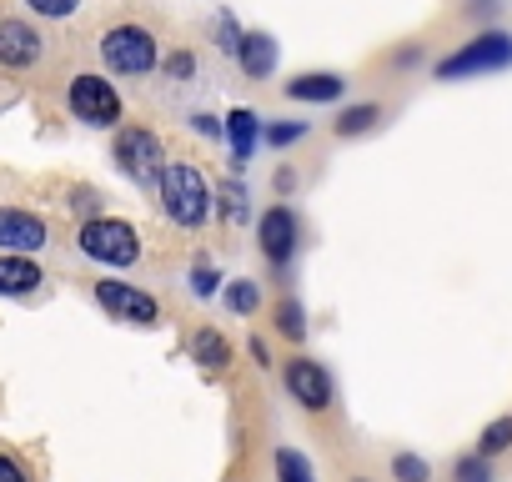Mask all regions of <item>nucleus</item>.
Listing matches in <instances>:
<instances>
[{
	"label": "nucleus",
	"instance_id": "nucleus-2",
	"mask_svg": "<svg viewBox=\"0 0 512 482\" xmlns=\"http://www.w3.org/2000/svg\"><path fill=\"white\" fill-rule=\"evenodd\" d=\"M96 56L106 66V76H121V81H136V76H151L161 71V36L141 21H116L96 36Z\"/></svg>",
	"mask_w": 512,
	"mask_h": 482
},
{
	"label": "nucleus",
	"instance_id": "nucleus-14",
	"mask_svg": "<svg viewBox=\"0 0 512 482\" xmlns=\"http://www.w3.org/2000/svg\"><path fill=\"white\" fill-rule=\"evenodd\" d=\"M221 141L231 146V166L241 171L256 156V146H262V116H256L251 106H231L221 116Z\"/></svg>",
	"mask_w": 512,
	"mask_h": 482
},
{
	"label": "nucleus",
	"instance_id": "nucleus-3",
	"mask_svg": "<svg viewBox=\"0 0 512 482\" xmlns=\"http://www.w3.org/2000/svg\"><path fill=\"white\" fill-rule=\"evenodd\" d=\"M502 71H512V31H502V26L472 31L462 46H452L432 66L437 81H482V76H502Z\"/></svg>",
	"mask_w": 512,
	"mask_h": 482
},
{
	"label": "nucleus",
	"instance_id": "nucleus-10",
	"mask_svg": "<svg viewBox=\"0 0 512 482\" xmlns=\"http://www.w3.org/2000/svg\"><path fill=\"white\" fill-rule=\"evenodd\" d=\"M46 61V36L36 21L26 16H0V71L6 76H26Z\"/></svg>",
	"mask_w": 512,
	"mask_h": 482
},
{
	"label": "nucleus",
	"instance_id": "nucleus-25",
	"mask_svg": "<svg viewBox=\"0 0 512 482\" xmlns=\"http://www.w3.org/2000/svg\"><path fill=\"white\" fill-rule=\"evenodd\" d=\"M392 482H432V462L422 452H392Z\"/></svg>",
	"mask_w": 512,
	"mask_h": 482
},
{
	"label": "nucleus",
	"instance_id": "nucleus-6",
	"mask_svg": "<svg viewBox=\"0 0 512 482\" xmlns=\"http://www.w3.org/2000/svg\"><path fill=\"white\" fill-rule=\"evenodd\" d=\"M111 161H116V171H121L131 186L156 191V181H161V171H166V146H161V136H156L151 126L121 121V126L111 131Z\"/></svg>",
	"mask_w": 512,
	"mask_h": 482
},
{
	"label": "nucleus",
	"instance_id": "nucleus-24",
	"mask_svg": "<svg viewBox=\"0 0 512 482\" xmlns=\"http://www.w3.org/2000/svg\"><path fill=\"white\" fill-rule=\"evenodd\" d=\"M216 216H226V221H246V216H251V206H246V186H241V181L216 186Z\"/></svg>",
	"mask_w": 512,
	"mask_h": 482
},
{
	"label": "nucleus",
	"instance_id": "nucleus-28",
	"mask_svg": "<svg viewBox=\"0 0 512 482\" xmlns=\"http://www.w3.org/2000/svg\"><path fill=\"white\" fill-rule=\"evenodd\" d=\"M221 282H226V277H221L211 262H196V267H191V292H196V297H221Z\"/></svg>",
	"mask_w": 512,
	"mask_h": 482
},
{
	"label": "nucleus",
	"instance_id": "nucleus-17",
	"mask_svg": "<svg viewBox=\"0 0 512 482\" xmlns=\"http://www.w3.org/2000/svg\"><path fill=\"white\" fill-rule=\"evenodd\" d=\"M191 362H201L206 372H221L231 362V342L216 332V327H196L191 332Z\"/></svg>",
	"mask_w": 512,
	"mask_h": 482
},
{
	"label": "nucleus",
	"instance_id": "nucleus-22",
	"mask_svg": "<svg viewBox=\"0 0 512 482\" xmlns=\"http://www.w3.org/2000/svg\"><path fill=\"white\" fill-rule=\"evenodd\" d=\"M272 467H277V482H317L312 457H307V452H297V447H277Z\"/></svg>",
	"mask_w": 512,
	"mask_h": 482
},
{
	"label": "nucleus",
	"instance_id": "nucleus-20",
	"mask_svg": "<svg viewBox=\"0 0 512 482\" xmlns=\"http://www.w3.org/2000/svg\"><path fill=\"white\" fill-rule=\"evenodd\" d=\"M221 302H226L236 317H256V312H262V287H256L251 277H231V282L221 287Z\"/></svg>",
	"mask_w": 512,
	"mask_h": 482
},
{
	"label": "nucleus",
	"instance_id": "nucleus-12",
	"mask_svg": "<svg viewBox=\"0 0 512 482\" xmlns=\"http://www.w3.org/2000/svg\"><path fill=\"white\" fill-rule=\"evenodd\" d=\"M347 76L342 71H297L282 81V96L297 106H342L347 101Z\"/></svg>",
	"mask_w": 512,
	"mask_h": 482
},
{
	"label": "nucleus",
	"instance_id": "nucleus-31",
	"mask_svg": "<svg viewBox=\"0 0 512 482\" xmlns=\"http://www.w3.org/2000/svg\"><path fill=\"white\" fill-rule=\"evenodd\" d=\"M462 16L467 21H497L502 16V0H462Z\"/></svg>",
	"mask_w": 512,
	"mask_h": 482
},
{
	"label": "nucleus",
	"instance_id": "nucleus-27",
	"mask_svg": "<svg viewBox=\"0 0 512 482\" xmlns=\"http://www.w3.org/2000/svg\"><path fill=\"white\" fill-rule=\"evenodd\" d=\"M452 482H492V462L482 452H467L452 462Z\"/></svg>",
	"mask_w": 512,
	"mask_h": 482
},
{
	"label": "nucleus",
	"instance_id": "nucleus-19",
	"mask_svg": "<svg viewBox=\"0 0 512 482\" xmlns=\"http://www.w3.org/2000/svg\"><path fill=\"white\" fill-rule=\"evenodd\" d=\"M272 327H277V337H287V342H307V307H302V297H282L277 307H272Z\"/></svg>",
	"mask_w": 512,
	"mask_h": 482
},
{
	"label": "nucleus",
	"instance_id": "nucleus-8",
	"mask_svg": "<svg viewBox=\"0 0 512 482\" xmlns=\"http://www.w3.org/2000/svg\"><path fill=\"white\" fill-rule=\"evenodd\" d=\"M91 297L96 307L111 317V322H126V327H161V302L136 287V282H121V277H101L91 282Z\"/></svg>",
	"mask_w": 512,
	"mask_h": 482
},
{
	"label": "nucleus",
	"instance_id": "nucleus-30",
	"mask_svg": "<svg viewBox=\"0 0 512 482\" xmlns=\"http://www.w3.org/2000/svg\"><path fill=\"white\" fill-rule=\"evenodd\" d=\"M71 211H81V221L101 216V191L96 186H71Z\"/></svg>",
	"mask_w": 512,
	"mask_h": 482
},
{
	"label": "nucleus",
	"instance_id": "nucleus-16",
	"mask_svg": "<svg viewBox=\"0 0 512 482\" xmlns=\"http://www.w3.org/2000/svg\"><path fill=\"white\" fill-rule=\"evenodd\" d=\"M382 121H387V106H382V101H352V106L337 111L332 136H337V141H362V136H372Z\"/></svg>",
	"mask_w": 512,
	"mask_h": 482
},
{
	"label": "nucleus",
	"instance_id": "nucleus-23",
	"mask_svg": "<svg viewBox=\"0 0 512 482\" xmlns=\"http://www.w3.org/2000/svg\"><path fill=\"white\" fill-rule=\"evenodd\" d=\"M211 36H216V51H221V56H236V46H241L246 26H241L231 11H216V16H211Z\"/></svg>",
	"mask_w": 512,
	"mask_h": 482
},
{
	"label": "nucleus",
	"instance_id": "nucleus-32",
	"mask_svg": "<svg viewBox=\"0 0 512 482\" xmlns=\"http://www.w3.org/2000/svg\"><path fill=\"white\" fill-rule=\"evenodd\" d=\"M0 482H31L26 462H21V457H11V452H0Z\"/></svg>",
	"mask_w": 512,
	"mask_h": 482
},
{
	"label": "nucleus",
	"instance_id": "nucleus-13",
	"mask_svg": "<svg viewBox=\"0 0 512 482\" xmlns=\"http://www.w3.org/2000/svg\"><path fill=\"white\" fill-rule=\"evenodd\" d=\"M231 61H236V71H241L246 81H272L277 66H282V46H277L272 31H246Z\"/></svg>",
	"mask_w": 512,
	"mask_h": 482
},
{
	"label": "nucleus",
	"instance_id": "nucleus-21",
	"mask_svg": "<svg viewBox=\"0 0 512 482\" xmlns=\"http://www.w3.org/2000/svg\"><path fill=\"white\" fill-rule=\"evenodd\" d=\"M472 452H482L487 462H492V457H502V452H512V412L492 417V422L477 432V447H472Z\"/></svg>",
	"mask_w": 512,
	"mask_h": 482
},
{
	"label": "nucleus",
	"instance_id": "nucleus-26",
	"mask_svg": "<svg viewBox=\"0 0 512 482\" xmlns=\"http://www.w3.org/2000/svg\"><path fill=\"white\" fill-rule=\"evenodd\" d=\"M21 6H26L36 21H71L86 0H21Z\"/></svg>",
	"mask_w": 512,
	"mask_h": 482
},
{
	"label": "nucleus",
	"instance_id": "nucleus-36",
	"mask_svg": "<svg viewBox=\"0 0 512 482\" xmlns=\"http://www.w3.org/2000/svg\"><path fill=\"white\" fill-rule=\"evenodd\" d=\"M292 191H297V171L282 166V171H277V196H292Z\"/></svg>",
	"mask_w": 512,
	"mask_h": 482
},
{
	"label": "nucleus",
	"instance_id": "nucleus-18",
	"mask_svg": "<svg viewBox=\"0 0 512 482\" xmlns=\"http://www.w3.org/2000/svg\"><path fill=\"white\" fill-rule=\"evenodd\" d=\"M307 136H312V121H302V116H272V121H262V146H272V151H292Z\"/></svg>",
	"mask_w": 512,
	"mask_h": 482
},
{
	"label": "nucleus",
	"instance_id": "nucleus-11",
	"mask_svg": "<svg viewBox=\"0 0 512 482\" xmlns=\"http://www.w3.org/2000/svg\"><path fill=\"white\" fill-rule=\"evenodd\" d=\"M51 247V221L31 206H0V252L36 257Z\"/></svg>",
	"mask_w": 512,
	"mask_h": 482
},
{
	"label": "nucleus",
	"instance_id": "nucleus-29",
	"mask_svg": "<svg viewBox=\"0 0 512 482\" xmlns=\"http://www.w3.org/2000/svg\"><path fill=\"white\" fill-rule=\"evenodd\" d=\"M161 71H166L171 81H191V76H196V56H191V51H171V56H161Z\"/></svg>",
	"mask_w": 512,
	"mask_h": 482
},
{
	"label": "nucleus",
	"instance_id": "nucleus-37",
	"mask_svg": "<svg viewBox=\"0 0 512 482\" xmlns=\"http://www.w3.org/2000/svg\"><path fill=\"white\" fill-rule=\"evenodd\" d=\"M352 482H372V477H352Z\"/></svg>",
	"mask_w": 512,
	"mask_h": 482
},
{
	"label": "nucleus",
	"instance_id": "nucleus-9",
	"mask_svg": "<svg viewBox=\"0 0 512 482\" xmlns=\"http://www.w3.org/2000/svg\"><path fill=\"white\" fill-rule=\"evenodd\" d=\"M282 387H287V397H292L297 407H307V412H327V407L337 402L332 372H327L317 357H307V352H297V357L282 362Z\"/></svg>",
	"mask_w": 512,
	"mask_h": 482
},
{
	"label": "nucleus",
	"instance_id": "nucleus-5",
	"mask_svg": "<svg viewBox=\"0 0 512 482\" xmlns=\"http://www.w3.org/2000/svg\"><path fill=\"white\" fill-rule=\"evenodd\" d=\"M61 101H66V116L86 131H116L126 121V101H121V91L106 71H76L66 81Z\"/></svg>",
	"mask_w": 512,
	"mask_h": 482
},
{
	"label": "nucleus",
	"instance_id": "nucleus-15",
	"mask_svg": "<svg viewBox=\"0 0 512 482\" xmlns=\"http://www.w3.org/2000/svg\"><path fill=\"white\" fill-rule=\"evenodd\" d=\"M41 282H46V272H41V262H36V257L0 252V297H11V302L36 297V292H41Z\"/></svg>",
	"mask_w": 512,
	"mask_h": 482
},
{
	"label": "nucleus",
	"instance_id": "nucleus-33",
	"mask_svg": "<svg viewBox=\"0 0 512 482\" xmlns=\"http://www.w3.org/2000/svg\"><path fill=\"white\" fill-rule=\"evenodd\" d=\"M422 56H427V51H422L417 41H407V46L392 51V66H397V71H412V66H422Z\"/></svg>",
	"mask_w": 512,
	"mask_h": 482
},
{
	"label": "nucleus",
	"instance_id": "nucleus-35",
	"mask_svg": "<svg viewBox=\"0 0 512 482\" xmlns=\"http://www.w3.org/2000/svg\"><path fill=\"white\" fill-rule=\"evenodd\" d=\"M246 352H251V362H256V367H272V347H267V337H251V342H246Z\"/></svg>",
	"mask_w": 512,
	"mask_h": 482
},
{
	"label": "nucleus",
	"instance_id": "nucleus-4",
	"mask_svg": "<svg viewBox=\"0 0 512 482\" xmlns=\"http://www.w3.org/2000/svg\"><path fill=\"white\" fill-rule=\"evenodd\" d=\"M76 252H81L86 262L106 267V272H131L146 247H141V231H136L126 216L101 211V216H86V221L76 226Z\"/></svg>",
	"mask_w": 512,
	"mask_h": 482
},
{
	"label": "nucleus",
	"instance_id": "nucleus-7",
	"mask_svg": "<svg viewBox=\"0 0 512 482\" xmlns=\"http://www.w3.org/2000/svg\"><path fill=\"white\" fill-rule=\"evenodd\" d=\"M302 247H307V226H302L297 206L272 201L262 216H256V252L267 257V267H272V272H282V277H287V272L297 267Z\"/></svg>",
	"mask_w": 512,
	"mask_h": 482
},
{
	"label": "nucleus",
	"instance_id": "nucleus-34",
	"mask_svg": "<svg viewBox=\"0 0 512 482\" xmlns=\"http://www.w3.org/2000/svg\"><path fill=\"white\" fill-rule=\"evenodd\" d=\"M191 126H196V136H206V141H216V136H221V116L196 111V116H191Z\"/></svg>",
	"mask_w": 512,
	"mask_h": 482
},
{
	"label": "nucleus",
	"instance_id": "nucleus-1",
	"mask_svg": "<svg viewBox=\"0 0 512 482\" xmlns=\"http://www.w3.org/2000/svg\"><path fill=\"white\" fill-rule=\"evenodd\" d=\"M156 206L176 231H201L216 211V186L206 181V171L196 161H166V171L156 181Z\"/></svg>",
	"mask_w": 512,
	"mask_h": 482
}]
</instances>
